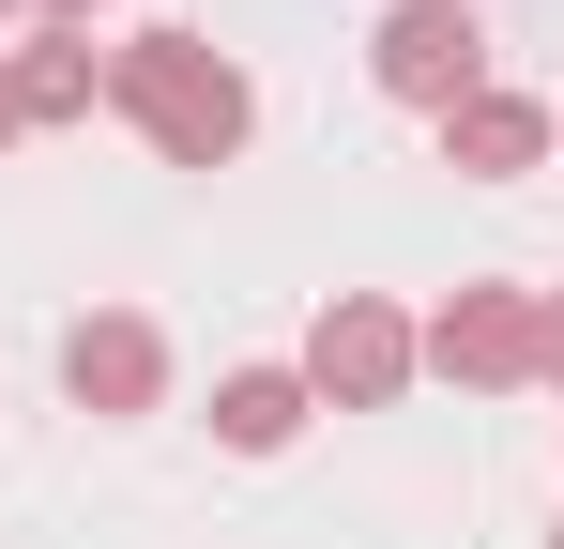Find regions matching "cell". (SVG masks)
<instances>
[{"label":"cell","mask_w":564,"mask_h":549,"mask_svg":"<svg viewBox=\"0 0 564 549\" xmlns=\"http://www.w3.org/2000/svg\"><path fill=\"white\" fill-rule=\"evenodd\" d=\"M107 107L169 153V169H229L245 138H260V92L229 46H198V31H122L107 46Z\"/></svg>","instance_id":"cell-1"},{"label":"cell","mask_w":564,"mask_h":549,"mask_svg":"<svg viewBox=\"0 0 564 549\" xmlns=\"http://www.w3.org/2000/svg\"><path fill=\"white\" fill-rule=\"evenodd\" d=\"M412 366H427V352H412V321H397L381 290H336L321 336H305V397H336V412H397Z\"/></svg>","instance_id":"cell-2"},{"label":"cell","mask_w":564,"mask_h":549,"mask_svg":"<svg viewBox=\"0 0 564 549\" xmlns=\"http://www.w3.org/2000/svg\"><path fill=\"white\" fill-rule=\"evenodd\" d=\"M367 77L397 92V107H427V122H443L458 92H488V31H473V0H397V15L367 31Z\"/></svg>","instance_id":"cell-3"},{"label":"cell","mask_w":564,"mask_h":549,"mask_svg":"<svg viewBox=\"0 0 564 549\" xmlns=\"http://www.w3.org/2000/svg\"><path fill=\"white\" fill-rule=\"evenodd\" d=\"M412 352L443 366V381H473V397H519L534 381V290H458Z\"/></svg>","instance_id":"cell-4"},{"label":"cell","mask_w":564,"mask_h":549,"mask_svg":"<svg viewBox=\"0 0 564 549\" xmlns=\"http://www.w3.org/2000/svg\"><path fill=\"white\" fill-rule=\"evenodd\" d=\"M62 381H77V412H153V397H169V336H153L138 305H93V321L62 336Z\"/></svg>","instance_id":"cell-5"},{"label":"cell","mask_w":564,"mask_h":549,"mask_svg":"<svg viewBox=\"0 0 564 549\" xmlns=\"http://www.w3.org/2000/svg\"><path fill=\"white\" fill-rule=\"evenodd\" d=\"M534 153H550V107H534V92H458V107H443V169L458 183H519Z\"/></svg>","instance_id":"cell-6"},{"label":"cell","mask_w":564,"mask_h":549,"mask_svg":"<svg viewBox=\"0 0 564 549\" xmlns=\"http://www.w3.org/2000/svg\"><path fill=\"white\" fill-rule=\"evenodd\" d=\"M305 412H321L305 366H229V381H214V443H229V458H275Z\"/></svg>","instance_id":"cell-7"},{"label":"cell","mask_w":564,"mask_h":549,"mask_svg":"<svg viewBox=\"0 0 564 549\" xmlns=\"http://www.w3.org/2000/svg\"><path fill=\"white\" fill-rule=\"evenodd\" d=\"M0 92H15V122H93V92H107V62L77 46V31H31L15 62H0Z\"/></svg>","instance_id":"cell-8"},{"label":"cell","mask_w":564,"mask_h":549,"mask_svg":"<svg viewBox=\"0 0 564 549\" xmlns=\"http://www.w3.org/2000/svg\"><path fill=\"white\" fill-rule=\"evenodd\" d=\"M534 381H564V290L534 305Z\"/></svg>","instance_id":"cell-9"},{"label":"cell","mask_w":564,"mask_h":549,"mask_svg":"<svg viewBox=\"0 0 564 549\" xmlns=\"http://www.w3.org/2000/svg\"><path fill=\"white\" fill-rule=\"evenodd\" d=\"M31 15H46V31H77V15H93V0H31Z\"/></svg>","instance_id":"cell-10"},{"label":"cell","mask_w":564,"mask_h":549,"mask_svg":"<svg viewBox=\"0 0 564 549\" xmlns=\"http://www.w3.org/2000/svg\"><path fill=\"white\" fill-rule=\"evenodd\" d=\"M15 138H31V122H15V92H0V153H15Z\"/></svg>","instance_id":"cell-11"},{"label":"cell","mask_w":564,"mask_h":549,"mask_svg":"<svg viewBox=\"0 0 564 549\" xmlns=\"http://www.w3.org/2000/svg\"><path fill=\"white\" fill-rule=\"evenodd\" d=\"M15 15H31V0H0V31H15Z\"/></svg>","instance_id":"cell-12"},{"label":"cell","mask_w":564,"mask_h":549,"mask_svg":"<svg viewBox=\"0 0 564 549\" xmlns=\"http://www.w3.org/2000/svg\"><path fill=\"white\" fill-rule=\"evenodd\" d=\"M550 138H564V122H550Z\"/></svg>","instance_id":"cell-13"},{"label":"cell","mask_w":564,"mask_h":549,"mask_svg":"<svg viewBox=\"0 0 564 549\" xmlns=\"http://www.w3.org/2000/svg\"><path fill=\"white\" fill-rule=\"evenodd\" d=\"M550 549H564V535H550Z\"/></svg>","instance_id":"cell-14"}]
</instances>
